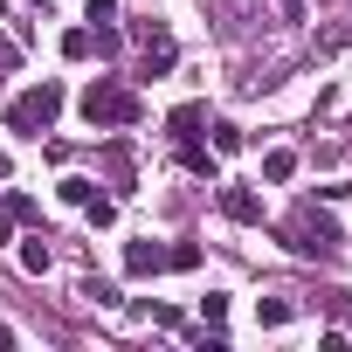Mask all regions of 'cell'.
I'll return each instance as SVG.
<instances>
[{
  "mask_svg": "<svg viewBox=\"0 0 352 352\" xmlns=\"http://www.w3.org/2000/svg\"><path fill=\"white\" fill-rule=\"evenodd\" d=\"M201 318H208V324H221V318H228V297H221V290H208V297H201Z\"/></svg>",
  "mask_w": 352,
  "mask_h": 352,
  "instance_id": "obj_21",
  "label": "cell"
},
{
  "mask_svg": "<svg viewBox=\"0 0 352 352\" xmlns=\"http://www.w3.org/2000/svg\"><path fill=\"white\" fill-rule=\"evenodd\" d=\"M166 270H201V249H194V242H173V249H166Z\"/></svg>",
  "mask_w": 352,
  "mask_h": 352,
  "instance_id": "obj_18",
  "label": "cell"
},
{
  "mask_svg": "<svg viewBox=\"0 0 352 352\" xmlns=\"http://www.w3.org/2000/svg\"><path fill=\"white\" fill-rule=\"evenodd\" d=\"M166 270V249L145 235V242H124V276H159Z\"/></svg>",
  "mask_w": 352,
  "mask_h": 352,
  "instance_id": "obj_6",
  "label": "cell"
},
{
  "mask_svg": "<svg viewBox=\"0 0 352 352\" xmlns=\"http://www.w3.org/2000/svg\"><path fill=\"white\" fill-rule=\"evenodd\" d=\"M76 297H83V304H118V290H111L104 276H83V283H76Z\"/></svg>",
  "mask_w": 352,
  "mask_h": 352,
  "instance_id": "obj_16",
  "label": "cell"
},
{
  "mask_svg": "<svg viewBox=\"0 0 352 352\" xmlns=\"http://www.w3.org/2000/svg\"><path fill=\"white\" fill-rule=\"evenodd\" d=\"M83 21H90V28H111V21H118V0H83Z\"/></svg>",
  "mask_w": 352,
  "mask_h": 352,
  "instance_id": "obj_17",
  "label": "cell"
},
{
  "mask_svg": "<svg viewBox=\"0 0 352 352\" xmlns=\"http://www.w3.org/2000/svg\"><path fill=\"white\" fill-rule=\"evenodd\" d=\"M221 214L242 221V228H256V221H263V194H256V187H221Z\"/></svg>",
  "mask_w": 352,
  "mask_h": 352,
  "instance_id": "obj_5",
  "label": "cell"
},
{
  "mask_svg": "<svg viewBox=\"0 0 352 352\" xmlns=\"http://www.w3.org/2000/svg\"><path fill=\"white\" fill-rule=\"evenodd\" d=\"M290 318H297V304H290V297H256V324H263V331H283Z\"/></svg>",
  "mask_w": 352,
  "mask_h": 352,
  "instance_id": "obj_7",
  "label": "cell"
},
{
  "mask_svg": "<svg viewBox=\"0 0 352 352\" xmlns=\"http://www.w3.org/2000/svg\"><path fill=\"white\" fill-rule=\"evenodd\" d=\"M83 214H90V228H111V221H118V201H111V194H90Z\"/></svg>",
  "mask_w": 352,
  "mask_h": 352,
  "instance_id": "obj_14",
  "label": "cell"
},
{
  "mask_svg": "<svg viewBox=\"0 0 352 352\" xmlns=\"http://www.w3.org/2000/svg\"><path fill=\"white\" fill-rule=\"evenodd\" d=\"M180 166H187V173H208V180H214V152H208V145H201L194 131L180 138Z\"/></svg>",
  "mask_w": 352,
  "mask_h": 352,
  "instance_id": "obj_10",
  "label": "cell"
},
{
  "mask_svg": "<svg viewBox=\"0 0 352 352\" xmlns=\"http://www.w3.org/2000/svg\"><path fill=\"white\" fill-rule=\"evenodd\" d=\"M145 118V104L118 83V76H97L90 90H83V124L90 131H124V124H138Z\"/></svg>",
  "mask_w": 352,
  "mask_h": 352,
  "instance_id": "obj_1",
  "label": "cell"
},
{
  "mask_svg": "<svg viewBox=\"0 0 352 352\" xmlns=\"http://www.w3.org/2000/svg\"><path fill=\"white\" fill-rule=\"evenodd\" d=\"M104 173H111V187H118V194H131V145H124V138L104 152Z\"/></svg>",
  "mask_w": 352,
  "mask_h": 352,
  "instance_id": "obj_8",
  "label": "cell"
},
{
  "mask_svg": "<svg viewBox=\"0 0 352 352\" xmlns=\"http://www.w3.org/2000/svg\"><path fill=\"white\" fill-rule=\"evenodd\" d=\"M49 263H56V249H49V235H42V228H35V235H28V242H21V270H28V276H42V270H49Z\"/></svg>",
  "mask_w": 352,
  "mask_h": 352,
  "instance_id": "obj_9",
  "label": "cell"
},
{
  "mask_svg": "<svg viewBox=\"0 0 352 352\" xmlns=\"http://www.w3.org/2000/svg\"><path fill=\"white\" fill-rule=\"evenodd\" d=\"M290 173H297V152H283V145H276V152H263V180H276V187H283Z\"/></svg>",
  "mask_w": 352,
  "mask_h": 352,
  "instance_id": "obj_11",
  "label": "cell"
},
{
  "mask_svg": "<svg viewBox=\"0 0 352 352\" xmlns=\"http://www.w3.org/2000/svg\"><path fill=\"white\" fill-rule=\"evenodd\" d=\"M283 235H290L297 256H331V249H338V221L318 214V208H297V214L283 221Z\"/></svg>",
  "mask_w": 352,
  "mask_h": 352,
  "instance_id": "obj_3",
  "label": "cell"
},
{
  "mask_svg": "<svg viewBox=\"0 0 352 352\" xmlns=\"http://www.w3.org/2000/svg\"><path fill=\"white\" fill-rule=\"evenodd\" d=\"M166 124H173V138H187L194 124H208V104H180V111H173Z\"/></svg>",
  "mask_w": 352,
  "mask_h": 352,
  "instance_id": "obj_12",
  "label": "cell"
},
{
  "mask_svg": "<svg viewBox=\"0 0 352 352\" xmlns=\"http://www.w3.org/2000/svg\"><path fill=\"white\" fill-rule=\"evenodd\" d=\"M63 56H69V63L97 56V35H90V28H69V35H63Z\"/></svg>",
  "mask_w": 352,
  "mask_h": 352,
  "instance_id": "obj_13",
  "label": "cell"
},
{
  "mask_svg": "<svg viewBox=\"0 0 352 352\" xmlns=\"http://www.w3.org/2000/svg\"><path fill=\"white\" fill-rule=\"evenodd\" d=\"M8 242H14V214H8V208H0V249H8Z\"/></svg>",
  "mask_w": 352,
  "mask_h": 352,
  "instance_id": "obj_22",
  "label": "cell"
},
{
  "mask_svg": "<svg viewBox=\"0 0 352 352\" xmlns=\"http://www.w3.org/2000/svg\"><path fill=\"white\" fill-rule=\"evenodd\" d=\"M0 352H14V324H0Z\"/></svg>",
  "mask_w": 352,
  "mask_h": 352,
  "instance_id": "obj_23",
  "label": "cell"
},
{
  "mask_svg": "<svg viewBox=\"0 0 352 352\" xmlns=\"http://www.w3.org/2000/svg\"><path fill=\"white\" fill-rule=\"evenodd\" d=\"M221 152H242V124H214V159Z\"/></svg>",
  "mask_w": 352,
  "mask_h": 352,
  "instance_id": "obj_20",
  "label": "cell"
},
{
  "mask_svg": "<svg viewBox=\"0 0 352 352\" xmlns=\"http://www.w3.org/2000/svg\"><path fill=\"white\" fill-rule=\"evenodd\" d=\"M56 194H63V201H69V208H83V201H90V194H97V180H83V173H69V180H63V187H56Z\"/></svg>",
  "mask_w": 352,
  "mask_h": 352,
  "instance_id": "obj_15",
  "label": "cell"
},
{
  "mask_svg": "<svg viewBox=\"0 0 352 352\" xmlns=\"http://www.w3.org/2000/svg\"><path fill=\"white\" fill-rule=\"evenodd\" d=\"M0 208H8V214H14V221H42V208H35V201H28V194H8V201H0Z\"/></svg>",
  "mask_w": 352,
  "mask_h": 352,
  "instance_id": "obj_19",
  "label": "cell"
},
{
  "mask_svg": "<svg viewBox=\"0 0 352 352\" xmlns=\"http://www.w3.org/2000/svg\"><path fill=\"white\" fill-rule=\"evenodd\" d=\"M56 118H63V83H49V76L8 104V131L14 138H42V131H56Z\"/></svg>",
  "mask_w": 352,
  "mask_h": 352,
  "instance_id": "obj_2",
  "label": "cell"
},
{
  "mask_svg": "<svg viewBox=\"0 0 352 352\" xmlns=\"http://www.w3.org/2000/svg\"><path fill=\"white\" fill-rule=\"evenodd\" d=\"M131 42L145 56V76H166L173 63H180V42L166 35V21H131Z\"/></svg>",
  "mask_w": 352,
  "mask_h": 352,
  "instance_id": "obj_4",
  "label": "cell"
}]
</instances>
